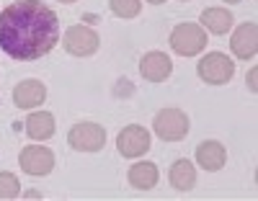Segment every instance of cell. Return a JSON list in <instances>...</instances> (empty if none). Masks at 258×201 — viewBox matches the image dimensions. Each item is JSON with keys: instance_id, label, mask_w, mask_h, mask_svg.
I'll list each match as a JSON object with an SVG mask.
<instances>
[{"instance_id": "obj_22", "label": "cell", "mask_w": 258, "mask_h": 201, "mask_svg": "<svg viewBox=\"0 0 258 201\" xmlns=\"http://www.w3.org/2000/svg\"><path fill=\"white\" fill-rule=\"evenodd\" d=\"M59 3H75V0H59Z\"/></svg>"}, {"instance_id": "obj_13", "label": "cell", "mask_w": 258, "mask_h": 201, "mask_svg": "<svg viewBox=\"0 0 258 201\" xmlns=\"http://www.w3.org/2000/svg\"><path fill=\"white\" fill-rule=\"evenodd\" d=\"M158 178H160L158 165H155V163H147V160L135 163L132 168H129V173H126L129 186L137 188V191H150V188H155V186H158Z\"/></svg>"}, {"instance_id": "obj_11", "label": "cell", "mask_w": 258, "mask_h": 201, "mask_svg": "<svg viewBox=\"0 0 258 201\" xmlns=\"http://www.w3.org/2000/svg\"><path fill=\"white\" fill-rule=\"evenodd\" d=\"M170 73H173V62L165 52H147L140 59V75L147 83H163Z\"/></svg>"}, {"instance_id": "obj_19", "label": "cell", "mask_w": 258, "mask_h": 201, "mask_svg": "<svg viewBox=\"0 0 258 201\" xmlns=\"http://www.w3.org/2000/svg\"><path fill=\"white\" fill-rule=\"evenodd\" d=\"M248 85H250V91L255 93V70H250V75H248Z\"/></svg>"}, {"instance_id": "obj_1", "label": "cell", "mask_w": 258, "mask_h": 201, "mask_svg": "<svg viewBox=\"0 0 258 201\" xmlns=\"http://www.w3.org/2000/svg\"><path fill=\"white\" fill-rule=\"evenodd\" d=\"M59 41V18L41 0H16L0 11V49L18 62L39 59Z\"/></svg>"}, {"instance_id": "obj_20", "label": "cell", "mask_w": 258, "mask_h": 201, "mask_svg": "<svg viewBox=\"0 0 258 201\" xmlns=\"http://www.w3.org/2000/svg\"><path fill=\"white\" fill-rule=\"evenodd\" d=\"M147 3H153V6H160V3H165V0H147Z\"/></svg>"}, {"instance_id": "obj_5", "label": "cell", "mask_w": 258, "mask_h": 201, "mask_svg": "<svg viewBox=\"0 0 258 201\" xmlns=\"http://www.w3.org/2000/svg\"><path fill=\"white\" fill-rule=\"evenodd\" d=\"M62 44H64V49H68L70 54H75V57H91L101 47V36L91 26L75 24V26H70L68 31H64Z\"/></svg>"}, {"instance_id": "obj_18", "label": "cell", "mask_w": 258, "mask_h": 201, "mask_svg": "<svg viewBox=\"0 0 258 201\" xmlns=\"http://www.w3.org/2000/svg\"><path fill=\"white\" fill-rule=\"evenodd\" d=\"M21 193V183L16 173H0V201H8V198H16Z\"/></svg>"}, {"instance_id": "obj_2", "label": "cell", "mask_w": 258, "mask_h": 201, "mask_svg": "<svg viewBox=\"0 0 258 201\" xmlns=\"http://www.w3.org/2000/svg\"><path fill=\"white\" fill-rule=\"evenodd\" d=\"M207 47V31L199 24H178L170 31V49L181 57H194L204 52Z\"/></svg>"}, {"instance_id": "obj_8", "label": "cell", "mask_w": 258, "mask_h": 201, "mask_svg": "<svg viewBox=\"0 0 258 201\" xmlns=\"http://www.w3.org/2000/svg\"><path fill=\"white\" fill-rule=\"evenodd\" d=\"M116 147L124 158H140V155L150 150V131L142 124H129L119 131Z\"/></svg>"}, {"instance_id": "obj_6", "label": "cell", "mask_w": 258, "mask_h": 201, "mask_svg": "<svg viewBox=\"0 0 258 201\" xmlns=\"http://www.w3.org/2000/svg\"><path fill=\"white\" fill-rule=\"evenodd\" d=\"M68 145L78 152H98L106 145V131L96 121H80L70 129Z\"/></svg>"}, {"instance_id": "obj_9", "label": "cell", "mask_w": 258, "mask_h": 201, "mask_svg": "<svg viewBox=\"0 0 258 201\" xmlns=\"http://www.w3.org/2000/svg\"><path fill=\"white\" fill-rule=\"evenodd\" d=\"M230 49L238 59H253L255 57V52H258V26L253 21L240 24L235 29V34L230 39Z\"/></svg>"}, {"instance_id": "obj_21", "label": "cell", "mask_w": 258, "mask_h": 201, "mask_svg": "<svg viewBox=\"0 0 258 201\" xmlns=\"http://www.w3.org/2000/svg\"><path fill=\"white\" fill-rule=\"evenodd\" d=\"M225 3H240V0H225Z\"/></svg>"}, {"instance_id": "obj_10", "label": "cell", "mask_w": 258, "mask_h": 201, "mask_svg": "<svg viewBox=\"0 0 258 201\" xmlns=\"http://www.w3.org/2000/svg\"><path fill=\"white\" fill-rule=\"evenodd\" d=\"M47 101V85L36 80V78H29V80H21L16 88H13V103L18 108H36Z\"/></svg>"}, {"instance_id": "obj_7", "label": "cell", "mask_w": 258, "mask_h": 201, "mask_svg": "<svg viewBox=\"0 0 258 201\" xmlns=\"http://www.w3.org/2000/svg\"><path fill=\"white\" fill-rule=\"evenodd\" d=\"M21 170L29 175H47L54 168V152L44 145H26L21 150Z\"/></svg>"}, {"instance_id": "obj_15", "label": "cell", "mask_w": 258, "mask_h": 201, "mask_svg": "<svg viewBox=\"0 0 258 201\" xmlns=\"http://www.w3.org/2000/svg\"><path fill=\"white\" fill-rule=\"evenodd\" d=\"M54 129H57L54 116L49 114V111H34V114H29V119H26V134L36 142L49 140L54 134Z\"/></svg>"}, {"instance_id": "obj_14", "label": "cell", "mask_w": 258, "mask_h": 201, "mask_svg": "<svg viewBox=\"0 0 258 201\" xmlns=\"http://www.w3.org/2000/svg\"><path fill=\"white\" fill-rule=\"evenodd\" d=\"M168 181H170V186H173L176 191H191L194 183H197V168H194L191 160L178 158L173 165H170Z\"/></svg>"}, {"instance_id": "obj_3", "label": "cell", "mask_w": 258, "mask_h": 201, "mask_svg": "<svg viewBox=\"0 0 258 201\" xmlns=\"http://www.w3.org/2000/svg\"><path fill=\"white\" fill-rule=\"evenodd\" d=\"M188 116L181 108H163L153 119V129L163 142H181L188 134Z\"/></svg>"}, {"instance_id": "obj_4", "label": "cell", "mask_w": 258, "mask_h": 201, "mask_svg": "<svg viewBox=\"0 0 258 201\" xmlns=\"http://www.w3.org/2000/svg\"><path fill=\"white\" fill-rule=\"evenodd\" d=\"M197 73L209 85H225L235 75V62L222 52H209L197 62Z\"/></svg>"}, {"instance_id": "obj_12", "label": "cell", "mask_w": 258, "mask_h": 201, "mask_svg": "<svg viewBox=\"0 0 258 201\" xmlns=\"http://www.w3.org/2000/svg\"><path fill=\"white\" fill-rule=\"evenodd\" d=\"M197 163H199L204 170H209V173L222 170V165L227 163V150H225V145L217 142V140H204V142L197 147Z\"/></svg>"}, {"instance_id": "obj_16", "label": "cell", "mask_w": 258, "mask_h": 201, "mask_svg": "<svg viewBox=\"0 0 258 201\" xmlns=\"http://www.w3.org/2000/svg\"><path fill=\"white\" fill-rule=\"evenodd\" d=\"M202 29L204 31H209V34H217V36H222V34H227L230 29H232V13L227 11V8H207L204 13H202Z\"/></svg>"}, {"instance_id": "obj_17", "label": "cell", "mask_w": 258, "mask_h": 201, "mask_svg": "<svg viewBox=\"0 0 258 201\" xmlns=\"http://www.w3.org/2000/svg\"><path fill=\"white\" fill-rule=\"evenodd\" d=\"M109 6H111V11H114L119 18H135V16H140V11H142L140 0H109Z\"/></svg>"}]
</instances>
